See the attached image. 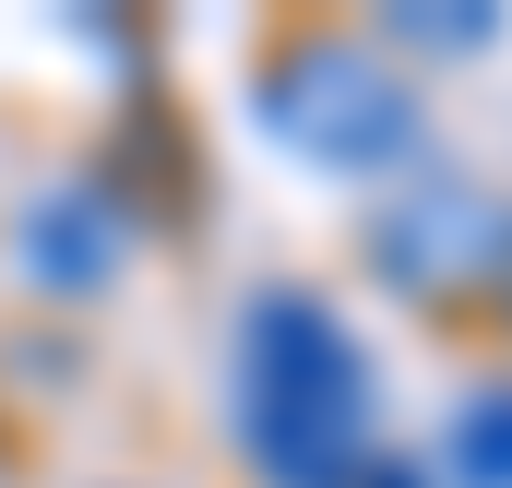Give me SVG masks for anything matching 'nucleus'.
<instances>
[{
    "label": "nucleus",
    "instance_id": "1",
    "mask_svg": "<svg viewBox=\"0 0 512 488\" xmlns=\"http://www.w3.org/2000/svg\"><path fill=\"white\" fill-rule=\"evenodd\" d=\"M358 393H370V369L358 346L334 334V310L322 298H262L251 310V441L274 477L298 488H334L358 465Z\"/></svg>",
    "mask_w": 512,
    "mask_h": 488
},
{
    "label": "nucleus",
    "instance_id": "2",
    "mask_svg": "<svg viewBox=\"0 0 512 488\" xmlns=\"http://www.w3.org/2000/svg\"><path fill=\"white\" fill-rule=\"evenodd\" d=\"M370 250H382L405 286H453V262L489 250V215H477V191H405V203H382Z\"/></svg>",
    "mask_w": 512,
    "mask_h": 488
},
{
    "label": "nucleus",
    "instance_id": "3",
    "mask_svg": "<svg viewBox=\"0 0 512 488\" xmlns=\"http://www.w3.org/2000/svg\"><path fill=\"white\" fill-rule=\"evenodd\" d=\"M453 453H465V488H512V393H489V405H465Z\"/></svg>",
    "mask_w": 512,
    "mask_h": 488
}]
</instances>
